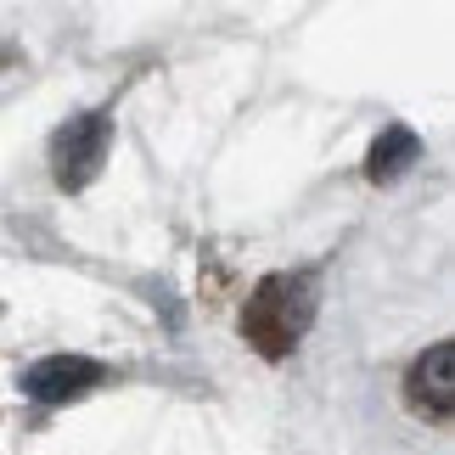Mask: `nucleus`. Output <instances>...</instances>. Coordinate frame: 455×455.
I'll return each mask as SVG.
<instances>
[{"instance_id": "f257e3e1", "label": "nucleus", "mask_w": 455, "mask_h": 455, "mask_svg": "<svg viewBox=\"0 0 455 455\" xmlns=\"http://www.w3.org/2000/svg\"><path fill=\"white\" fill-rule=\"evenodd\" d=\"M315 275L309 270H275L253 287V299L242 304V338H248L265 360H287L299 338L315 321Z\"/></svg>"}, {"instance_id": "f03ea898", "label": "nucleus", "mask_w": 455, "mask_h": 455, "mask_svg": "<svg viewBox=\"0 0 455 455\" xmlns=\"http://www.w3.org/2000/svg\"><path fill=\"white\" fill-rule=\"evenodd\" d=\"M113 147V118L108 113H79L51 135V174H57L62 191H84L108 164Z\"/></svg>"}, {"instance_id": "7ed1b4c3", "label": "nucleus", "mask_w": 455, "mask_h": 455, "mask_svg": "<svg viewBox=\"0 0 455 455\" xmlns=\"http://www.w3.org/2000/svg\"><path fill=\"white\" fill-rule=\"evenodd\" d=\"M101 382H108V365L91 355H45L23 371V394L40 399V405H68V399H84Z\"/></svg>"}, {"instance_id": "20e7f679", "label": "nucleus", "mask_w": 455, "mask_h": 455, "mask_svg": "<svg viewBox=\"0 0 455 455\" xmlns=\"http://www.w3.org/2000/svg\"><path fill=\"white\" fill-rule=\"evenodd\" d=\"M405 394L422 416L450 422V411H455V343H433L427 355H416L411 377H405Z\"/></svg>"}, {"instance_id": "39448f33", "label": "nucleus", "mask_w": 455, "mask_h": 455, "mask_svg": "<svg viewBox=\"0 0 455 455\" xmlns=\"http://www.w3.org/2000/svg\"><path fill=\"white\" fill-rule=\"evenodd\" d=\"M416 157H422V141H416L405 124H388V130H382V141L371 147V164H365V174H371L377 186H382V180H399V174H405Z\"/></svg>"}]
</instances>
